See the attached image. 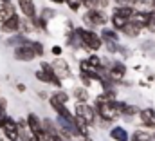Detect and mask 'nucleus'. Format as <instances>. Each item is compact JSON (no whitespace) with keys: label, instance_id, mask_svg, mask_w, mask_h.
<instances>
[{"label":"nucleus","instance_id":"25","mask_svg":"<svg viewBox=\"0 0 155 141\" xmlns=\"http://www.w3.org/2000/svg\"><path fill=\"white\" fill-rule=\"evenodd\" d=\"M130 141H153V134L146 130H135L134 134H130Z\"/></svg>","mask_w":155,"mask_h":141},{"label":"nucleus","instance_id":"15","mask_svg":"<svg viewBox=\"0 0 155 141\" xmlns=\"http://www.w3.org/2000/svg\"><path fill=\"white\" fill-rule=\"evenodd\" d=\"M74 129H76V136L78 139H83V138H88L90 136V127L87 125V121L85 119H81V118H74Z\"/></svg>","mask_w":155,"mask_h":141},{"label":"nucleus","instance_id":"17","mask_svg":"<svg viewBox=\"0 0 155 141\" xmlns=\"http://www.w3.org/2000/svg\"><path fill=\"white\" fill-rule=\"evenodd\" d=\"M99 36H101L103 43H119V33L112 27H103Z\"/></svg>","mask_w":155,"mask_h":141},{"label":"nucleus","instance_id":"40","mask_svg":"<svg viewBox=\"0 0 155 141\" xmlns=\"http://www.w3.org/2000/svg\"><path fill=\"white\" fill-rule=\"evenodd\" d=\"M81 4H83L87 9H90V4H92V0H81Z\"/></svg>","mask_w":155,"mask_h":141},{"label":"nucleus","instance_id":"23","mask_svg":"<svg viewBox=\"0 0 155 141\" xmlns=\"http://www.w3.org/2000/svg\"><path fill=\"white\" fill-rule=\"evenodd\" d=\"M130 20H124V18H121V16H117V15H110V26H112V29H116L117 33H121L124 27H126V24H128Z\"/></svg>","mask_w":155,"mask_h":141},{"label":"nucleus","instance_id":"33","mask_svg":"<svg viewBox=\"0 0 155 141\" xmlns=\"http://www.w3.org/2000/svg\"><path fill=\"white\" fill-rule=\"evenodd\" d=\"M116 5H130V7H135V4H139V0H114Z\"/></svg>","mask_w":155,"mask_h":141},{"label":"nucleus","instance_id":"41","mask_svg":"<svg viewBox=\"0 0 155 141\" xmlns=\"http://www.w3.org/2000/svg\"><path fill=\"white\" fill-rule=\"evenodd\" d=\"M79 141H94V138H92V136H88V138H83V139H79Z\"/></svg>","mask_w":155,"mask_h":141},{"label":"nucleus","instance_id":"31","mask_svg":"<svg viewBox=\"0 0 155 141\" xmlns=\"http://www.w3.org/2000/svg\"><path fill=\"white\" fill-rule=\"evenodd\" d=\"M79 83H81V85H83L85 89H90L94 81H92V80H90V78H88L87 74H81V72H79Z\"/></svg>","mask_w":155,"mask_h":141},{"label":"nucleus","instance_id":"13","mask_svg":"<svg viewBox=\"0 0 155 141\" xmlns=\"http://www.w3.org/2000/svg\"><path fill=\"white\" fill-rule=\"evenodd\" d=\"M132 22L137 24L141 29H148V22H150V11L146 9H137L135 15L132 16Z\"/></svg>","mask_w":155,"mask_h":141},{"label":"nucleus","instance_id":"42","mask_svg":"<svg viewBox=\"0 0 155 141\" xmlns=\"http://www.w3.org/2000/svg\"><path fill=\"white\" fill-rule=\"evenodd\" d=\"M13 0H0V4H11Z\"/></svg>","mask_w":155,"mask_h":141},{"label":"nucleus","instance_id":"38","mask_svg":"<svg viewBox=\"0 0 155 141\" xmlns=\"http://www.w3.org/2000/svg\"><path fill=\"white\" fill-rule=\"evenodd\" d=\"M16 91L18 92H25L27 91V85L25 83H16Z\"/></svg>","mask_w":155,"mask_h":141},{"label":"nucleus","instance_id":"35","mask_svg":"<svg viewBox=\"0 0 155 141\" xmlns=\"http://www.w3.org/2000/svg\"><path fill=\"white\" fill-rule=\"evenodd\" d=\"M105 47H107V51L110 53V54H116V53H119V43H105Z\"/></svg>","mask_w":155,"mask_h":141},{"label":"nucleus","instance_id":"22","mask_svg":"<svg viewBox=\"0 0 155 141\" xmlns=\"http://www.w3.org/2000/svg\"><path fill=\"white\" fill-rule=\"evenodd\" d=\"M51 98H54L58 103H61V105H67L69 101H71V94L65 91V89H56L52 94H51Z\"/></svg>","mask_w":155,"mask_h":141},{"label":"nucleus","instance_id":"34","mask_svg":"<svg viewBox=\"0 0 155 141\" xmlns=\"http://www.w3.org/2000/svg\"><path fill=\"white\" fill-rule=\"evenodd\" d=\"M9 118V114H7V108H4V107H0V130H2V127H4V123H5V119Z\"/></svg>","mask_w":155,"mask_h":141},{"label":"nucleus","instance_id":"30","mask_svg":"<svg viewBox=\"0 0 155 141\" xmlns=\"http://www.w3.org/2000/svg\"><path fill=\"white\" fill-rule=\"evenodd\" d=\"M65 5L72 11V13H78L81 7H83V4H81V0H65Z\"/></svg>","mask_w":155,"mask_h":141},{"label":"nucleus","instance_id":"9","mask_svg":"<svg viewBox=\"0 0 155 141\" xmlns=\"http://www.w3.org/2000/svg\"><path fill=\"white\" fill-rule=\"evenodd\" d=\"M13 58H15L16 62H25V64H29V62H33V60L36 58V54H35V51L31 49V45H22V47L13 49Z\"/></svg>","mask_w":155,"mask_h":141},{"label":"nucleus","instance_id":"21","mask_svg":"<svg viewBox=\"0 0 155 141\" xmlns=\"http://www.w3.org/2000/svg\"><path fill=\"white\" fill-rule=\"evenodd\" d=\"M141 31H143V29H141V27H139L137 24H134V22L130 20V22L126 24V27H124V29H123L121 33L126 36V38H137V36L141 35Z\"/></svg>","mask_w":155,"mask_h":141},{"label":"nucleus","instance_id":"28","mask_svg":"<svg viewBox=\"0 0 155 141\" xmlns=\"http://www.w3.org/2000/svg\"><path fill=\"white\" fill-rule=\"evenodd\" d=\"M31 49L35 51V54H36V58H43V54H45V45H43V42H40V40H31Z\"/></svg>","mask_w":155,"mask_h":141},{"label":"nucleus","instance_id":"27","mask_svg":"<svg viewBox=\"0 0 155 141\" xmlns=\"http://www.w3.org/2000/svg\"><path fill=\"white\" fill-rule=\"evenodd\" d=\"M56 15H58V11H56L54 7H41V11L38 13L40 18H43V20H47V22H51L52 18H56Z\"/></svg>","mask_w":155,"mask_h":141},{"label":"nucleus","instance_id":"24","mask_svg":"<svg viewBox=\"0 0 155 141\" xmlns=\"http://www.w3.org/2000/svg\"><path fill=\"white\" fill-rule=\"evenodd\" d=\"M87 62H88V65H90L92 69H96V70H101V67H103V58H101L97 53L88 54V56H87Z\"/></svg>","mask_w":155,"mask_h":141},{"label":"nucleus","instance_id":"3","mask_svg":"<svg viewBox=\"0 0 155 141\" xmlns=\"http://www.w3.org/2000/svg\"><path fill=\"white\" fill-rule=\"evenodd\" d=\"M72 112H74V116L81 118V119H85V121H87V125H88L90 129H94V127H96L97 114H96V110H94V107H92V105H88V103H76Z\"/></svg>","mask_w":155,"mask_h":141},{"label":"nucleus","instance_id":"45","mask_svg":"<svg viewBox=\"0 0 155 141\" xmlns=\"http://www.w3.org/2000/svg\"><path fill=\"white\" fill-rule=\"evenodd\" d=\"M153 11H155V2H153Z\"/></svg>","mask_w":155,"mask_h":141},{"label":"nucleus","instance_id":"4","mask_svg":"<svg viewBox=\"0 0 155 141\" xmlns=\"http://www.w3.org/2000/svg\"><path fill=\"white\" fill-rule=\"evenodd\" d=\"M51 64H52V67H54V74H56L61 81H65V80H71V78H72V69H71V64H69L63 56L54 58Z\"/></svg>","mask_w":155,"mask_h":141},{"label":"nucleus","instance_id":"2","mask_svg":"<svg viewBox=\"0 0 155 141\" xmlns=\"http://www.w3.org/2000/svg\"><path fill=\"white\" fill-rule=\"evenodd\" d=\"M83 27L87 29H96V27H107V24L110 22V16L105 13V9H87L81 16Z\"/></svg>","mask_w":155,"mask_h":141},{"label":"nucleus","instance_id":"39","mask_svg":"<svg viewBox=\"0 0 155 141\" xmlns=\"http://www.w3.org/2000/svg\"><path fill=\"white\" fill-rule=\"evenodd\" d=\"M51 4H54V5H63L65 4V0H49Z\"/></svg>","mask_w":155,"mask_h":141},{"label":"nucleus","instance_id":"1","mask_svg":"<svg viewBox=\"0 0 155 141\" xmlns=\"http://www.w3.org/2000/svg\"><path fill=\"white\" fill-rule=\"evenodd\" d=\"M74 31L78 33L79 40H81V49L83 51H88L92 54V53H99L105 47L99 33H96L94 29H87L83 26H78V27H74Z\"/></svg>","mask_w":155,"mask_h":141},{"label":"nucleus","instance_id":"20","mask_svg":"<svg viewBox=\"0 0 155 141\" xmlns=\"http://www.w3.org/2000/svg\"><path fill=\"white\" fill-rule=\"evenodd\" d=\"M15 13H16V7H15L13 4H0V26H2L7 18H11Z\"/></svg>","mask_w":155,"mask_h":141},{"label":"nucleus","instance_id":"5","mask_svg":"<svg viewBox=\"0 0 155 141\" xmlns=\"http://www.w3.org/2000/svg\"><path fill=\"white\" fill-rule=\"evenodd\" d=\"M20 26H22V15L15 13L11 18H7L2 26H0V33L7 36H13V35H18L20 33Z\"/></svg>","mask_w":155,"mask_h":141},{"label":"nucleus","instance_id":"7","mask_svg":"<svg viewBox=\"0 0 155 141\" xmlns=\"http://www.w3.org/2000/svg\"><path fill=\"white\" fill-rule=\"evenodd\" d=\"M16 7L20 11V15L24 18H36L38 16V9H36V2L35 0H16Z\"/></svg>","mask_w":155,"mask_h":141},{"label":"nucleus","instance_id":"37","mask_svg":"<svg viewBox=\"0 0 155 141\" xmlns=\"http://www.w3.org/2000/svg\"><path fill=\"white\" fill-rule=\"evenodd\" d=\"M36 96H38L40 100H49L51 98V94H47L45 91H36Z\"/></svg>","mask_w":155,"mask_h":141},{"label":"nucleus","instance_id":"46","mask_svg":"<svg viewBox=\"0 0 155 141\" xmlns=\"http://www.w3.org/2000/svg\"><path fill=\"white\" fill-rule=\"evenodd\" d=\"M153 141H155V132H153Z\"/></svg>","mask_w":155,"mask_h":141},{"label":"nucleus","instance_id":"36","mask_svg":"<svg viewBox=\"0 0 155 141\" xmlns=\"http://www.w3.org/2000/svg\"><path fill=\"white\" fill-rule=\"evenodd\" d=\"M153 2H155V0H139V4H141V5H146V7H150V11H153Z\"/></svg>","mask_w":155,"mask_h":141},{"label":"nucleus","instance_id":"10","mask_svg":"<svg viewBox=\"0 0 155 141\" xmlns=\"http://www.w3.org/2000/svg\"><path fill=\"white\" fill-rule=\"evenodd\" d=\"M25 121H27L29 132H31L33 136H38V134H41V132H43V129H41V118H40L36 112H27Z\"/></svg>","mask_w":155,"mask_h":141},{"label":"nucleus","instance_id":"26","mask_svg":"<svg viewBox=\"0 0 155 141\" xmlns=\"http://www.w3.org/2000/svg\"><path fill=\"white\" fill-rule=\"evenodd\" d=\"M33 26H35V31L49 35V22H47V20H43V18L36 16V18H33Z\"/></svg>","mask_w":155,"mask_h":141},{"label":"nucleus","instance_id":"11","mask_svg":"<svg viewBox=\"0 0 155 141\" xmlns=\"http://www.w3.org/2000/svg\"><path fill=\"white\" fill-rule=\"evenodd\" d=\"M139 119H141L143 127H146V129H155V108H152V107L141 108V110H139Z\"/></svg>","mask_w":155,"mask_h":141},{"label":"nucleus","instance_id":"19","mask_svg":"<svg viewBox=\"0 0 155 141\" xmlns=\"http://www.w3.org/2000/svg\"><path fill=\"white\" fill-rule=\"evenodd\" d=\"M135 7H130V5H114V15L117 16H121V18H124V20H132V16L135 15Z\"/></svg>","mask_w":155,"mask_h":141},{"label":"nucleus","instance_id":"8","mask_svg":"<svg viewBox=\"0 0 155 141\" xmlns=\"http://www.w3.org/2000/svg\"><path fill=\"white\" fill-rule=\"evenodd\" d=\"M126 64L123 62V60H112V64H110V69H108V76L116 81V83H121L123 81V78L126 76Z\"/></svg>","mask_w":155,"mask_h":141},{"label":"nucleus","instance_id":"12","mask_svg":"<svg viewBox=\"0 0 155 141\" xmlns=\"http://www.w3.org/2000/svg\"><path fill=\"white\" fill-rule=\"evenodd\" d=\"M29 43H31V38L25 36V35H22V33L7 36V40H5V45H7V47H13V49L22 47V45H29Z\"/></svg>","mask_w":155,"mask_h":141},{"label":"nucleus","instance_id":"6","mask_svg":"<svg viewBox=\"0 0 155 141\" xmlns=\"http://www.w3.org/2000/svg\"><path fill=\"white\" fill-rule=\"evenodd\" d=\"M2 136L5 141H18V121L16 118L9 116L2 127Z\"/></svg>","mask_w":155,"mask_h":141},{"label":"nucleus","instance_id":"14","mask_svg":"<svg viewBox=\"0 0 155 141\" xmlns=\"http://www.w3.org/2000/svg\"><path fill=\"white\" fill-rule=\"evenodd\" d=\"M108 136H110L114 141H130V134H128V130H126L124 127H121V125H114V127H110Z\"/></svg>","mask_w":155,"mask_h":141},{"label":"nucleus","instance_id":"18","mask_svg":"<svg viewBox=\"0 0 155 141\" xmlns=\"http://www.w3.org/2000/svg\"><path fill=\"white\" fill-rule=\"evenodd\" d=\"M41 129L49 136H58L60 134V129H58V125L52 118H41Z\"/></svg>","mask_w":155,"mask_h":141},{"label":"nucleus","instance_id":"44","mask_svg":"<svg viewBox=\"0 0 155 141\" xmlns=\"http://www.w3.org/2000/svg\"><path fill=\"white\" fill-rule=\"evenodd\" d=\"M0 96H2V85H0Z\"/></svg>","mask_w":155,"mask_h":141},{"label":"nucleus","instance_id":"16","mask_svg":"<svg viewBox=\"0 0 155 141\" xmlns=\"http://www.w3.org/2000/svg\"><path fill=\"white\" fill-rule=\"evenodd\" d=\"M72 98L76 100V103H88L90 92H88V89H85L83 85H76V87L72 89Z\"/></svg>","mask_w":155,"mask_h":141},{"label":"nucleus","instance_id":"43","mask_svg":"<svg viewBox=\"0 0 155 141\" xmlns=\"http://www.w3.org/2000/svg\"><path fill=\"white\" fill-rule=\"evenodd\" d=\"M29 141H38V139H36V138H31V139H29Z\"/></svg>","mask_w":155,"mask_h":141},{"label":"nucleus","instance_id":"32","mask_svg":"<svg viewBox=\"0 0 155 141\" xmlns=\"http://www.w3.org/2000/svg\"><path fill=\"white\" fill-rule=\"evenodd\" d=\"M51 54H52L54 58H60V56H63V47H61V45H56V43H54V45L51 47Z\"/></svg>","mask_w":155,"mask_h":141},{"label":"nucleus","instance_id":"29","mask_svg":"<svg viewBox=\"0 0 155 141\" xmlns=\"http://www.w3.org/2000/svg\"><path fill=\"white\" fill-rule=\"evenodd\" d=\"M35 78H36V81H40V83H45V85H51V76L49 74H45L43 70H36L35 72Z\"/></svg>","mask_w":155,"mask_h":141}]
</instances>
